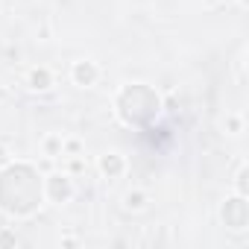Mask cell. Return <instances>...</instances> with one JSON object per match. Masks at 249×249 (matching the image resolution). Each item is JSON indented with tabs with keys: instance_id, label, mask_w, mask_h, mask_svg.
I'll list each match as a JSON object with an SVG mask.
<instances>
[{
	"instance_id": "cell-6",
	"label": "cell",
	"mask_w": 249,
	"mask_h": 249,
	"mask_svg": "<svg viewBox=\"0 0 249 249\" xmlns=\"http://www.w3.org/2000/svg\"><path fill=\"white\" fill-rule=\"evenodd\" d=\"M123 205H126L129 211H141V208H147V194L144 191H129L126 196H123Z\"/></svg>"
},
{
	"instance_id": "cell-7",
	"label": "cell",
	"mask_w": 249,
	"mask_h": 249,
	"mask_svg": "<svg viewBox=\"0 0 249 249\" xmlns=\"http://www.w3.org/2000/svg\"><path fill=\"white\" fill-rule=\"evenodd\" d=\"M62 147H65V141H62L59 135H50V138L44 141V153H47L50 159H56V156H62V153H65Z\"/></svg>"
},
{
	"instance_id": "cell-11",
	"label": "cell",
	"mask_w": 249,
	"mask_h": 249,
	"mask_svg": "<svg viewBox=\"0 0 249 249\" xmlns=\"http://www.w3.org/2000/svg\"><path fill=\"white\" fill-rule=\"evenodd\" d=\"M62 150H68V153H79V150H82V144H79V141H68Z\"/></svg>"
},
{
	"instance_id": "cell-9",
	"label": "cell",
	"mask_w": 249,
	"mask_h": 249,
	"mask_svg": "<svg viewBox=\"0 0 249 249\" xmlns=\"http://www.w3.org/2000/svg\"><path fill=\"white\" fill-rule=\"evenodd\" d=\"M9 161H12V159H9V150H6L3 144H0V170H3V167H9Z\"/></svg>"
},
{
	"instance_id": "cell-2",
	"label": "cell",
	"mask_w": 249,
	"mask_h": 249,
	"mask_svg": "<svg viewBox=\"0 0 249 249\" xmlns=\"http://www.w3.org/2000/svg\"><path fill=\"white\" fill-rule=\"evenodd\" d=\"M47 196L53 199V202H68L71 196H73V185H71V176H65V173H53L50 179H47Z\"/></svg>"
},
{
	"instance_id": "cell-8",
	"label": "cell",
	"mask_w": 249,
	"mask_h": 249,
	"mask_svg": "<svg viewBox=\"0 0 249 249\" xmlns=\"http://www.w3.org/2000/svg\"><path fill=\"white\" fill-rule=\"evenodd\" d=\"M237 194H240V196H246V164L237 170Z\"/></svg>"
},
{
	"instance_id": "cell-12",
	"label": "cell",
	"mask_w": 249,
	"mask_h": 249,
	"mask_svg": "<svg viewBox=\"0 0 249 249\" xmlns=\"http://www.w3.org/2000/svg\"><path fill=\"white\" fill-rule=\"evenodd\" d=\"M82 167H85L82 159H73V161H71V170H82Z\"/></svg>"
},
{
	"instance_id": "cell-1",
	"label": "cell",
	"mask_w": 249,
	"mask_h": 249,
	"mask_svg": "<svg viewBox=\"0 0 249 249\" xmlns=\"http://www.w3.org/2000/svg\"><path fill=\"white\" fill-rule=\"evenodd\" d=\"M246 196H240L237 194V199H229L226 205H223V220H226V226L229 229H234V231H240V229H246V202H243Z\"/></svg>"
},
{
	"instance_id": "cell-5",
	"label": "cell",
	"mask_w": 249,
	"mask_h": 249,
	"mask_svg": "<svg viewBox=\"0 0 249 249\" xmlns=\"http://www.w3.org/2000/svg\"><path fill=\"white\" fill-rule=\"evenodd\" d=\"M50 85H53V76H50L47 68H36V71L30 73V88H33V91H47Z\"/></svg>"
},
{
	"instance_id": "cell-3",
	"label": "cell",
	"mask_w": 249,
	"mask_h": 249,
	"mask_svg": "<svg viewBox=\"0 0 249 249\" xmlns=\"http://www.w3.org/2000/svg\"><path fill=\"white\" fill-rule=\"evenodd\" d=\"M71 76H73V82H76V85H94V82H97V76H100V71H97V65H94V62H76V65H73V71H71Z\"/></svg>"
},
{
	"instance_id": "cell-4",
	"label": "cell",
	"mask_w": 249,
	"mask_h": 249,
	"mask_svg": "<svg viewBox=\"0 0 249 249\" xmlns=\"http://www.w3.org/2000/svg\"><path fill=\"white\" fill-rule=\"evenodd\" d=\"M123 156H117V153H106L103 159H100V173L103 176H108V179H114V176H120L123 173Z\"/></svg>"
},
{
	"instance_id": "cell-10",
	"label": "cell",
	"mask_w": 249,
	"mask_h": 249,
	"mask_svg": "<svg viewBox=\"0 0 249 249\" xmlns=\"http://www.w3.org/2000/svg\"><path fill=\"white\" fill-rule=\"evenodd\" d=\"M3 243H18V237L12 231H3V234H0V246H3Z\"/></svg>"
}]
</instances>
